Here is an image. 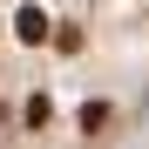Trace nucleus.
<instances>
[{
	"label": "nucleus",
	"mask_w": 149,
	"mask_h": 149,
	"mask_svg": "<svg viewBox=\"0 0 149 149\" xmlns=\"http://www.w3.org/2000/svg\"><path fill=\"white\" fill-rule=\"evenodd\" d=\"M20 41H47V14H41V7L20 14Z\"/></svg>",
	"instance_id": "obj_1"
}]
</instances>
